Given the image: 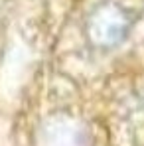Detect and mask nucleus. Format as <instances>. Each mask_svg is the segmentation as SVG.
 <instances>
[{"mask_svg": "<svg viewBox=\"0 0 144 146\" xmlns=\"http://www.w3.org/2000/svg\"><path fill=\"white\" fill-rule=\"evenodd\" d=\"M132 18L130 14L115 2H103L97 6L87 22V34L97 46L109 48L119 44L130 30Z\"/></svg>", "mask_w": 144, "mask_h": 146, "instance_id": "nucleus-1", "label": "nucleus"}]
</instances>
